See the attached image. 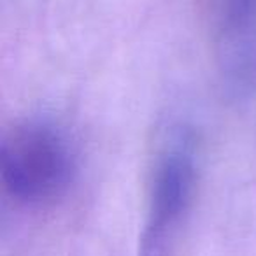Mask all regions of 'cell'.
<instances>
[{
    "instance_id": "7a4b0ae2",
    "label": "cell",
    "mask_w": 256,
    "mask_h": 256,
    "mask_svg": "<svg viewBox=\"0 0 256 256\" xmlns=\"http://www.w3.org/2000/svg\"><path fill=\"white\" fill-rule=\"evenodd\" d=\"M196 188V165L188 144H170L158 158L151 181L139 256H168L190 212Z\"/></svg>"
},
{
    "instance_id": "6da1fadb",
    "label": "cell",
    "mask_w": 256,
    "mask_h": 256,
    "mask_svg": "<svg viewBox=\"0 0 256 256\" xmlns=\"http://www.w3.org/2000/svg\"><path fill=\"white\" fill-rule=\"evenodd\" d=\"M0 174L8 193L20 204L40 207L67 195L78 174V156L56 124L30 120L6 134Z\"/></svg>"
}]
</instances>
